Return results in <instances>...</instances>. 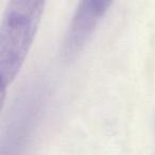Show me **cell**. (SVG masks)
<instances>
[{"mask_svg": "<svg viewBox=\"0 0 155 155\" xmlns=\"http://www.w3.org/2000/svg\"><path fill=\"white\" fill-rule=\"evenodd\" d=\"M102 16L103 14L98 11L91 0H81L65 36L63 46L65 58L71 60L84 48Z\"/></svg>", "mask_w": 155, "mask_h": 155, "instance_id": "obj_2", "label": "cell"}, {"mask_svg": "<svg viewBox=\"0 0 155 155\" xmlns=\"http://www.w3.org/2000/svg\"><path fill=\"white\" fill-rule=\"evenodd\" d=\"M91 3L97 8L98 11L104 15L105 12L108 10V8L112 5L114 0H91Z\"/></svg>", "mask_w": 155, "mask_h": 155, "instance_id": "obj_3", "label": "cell"}, {"mask_svg": "<svg viewBox=\"0 0 155 155\" xmlns=\"http://www.w3.org/2000/svg\"><path fill=\"white\" fill-rule=\"evenodd\" d=\"M46 0H9L0 21V77L11 84L29 53Z\"/></svg>", "mask_w": 155, "mask_h": 155, "instance_id": "obj_1", "label": "cell"}, {"mask_svg": "<svg viewBox=\"0 0 155 155\" xmlns=\"http://www.w3.org/2000/svg\"><path fill=\"white\" fill-rule=\"evenodd\" d=\"M7 86L8 85L5 83V81L0 77V113L2 110L3 104L5 101V94H7Z\"/></svg>", "mask_w": 155, "mask_h": 155, "instance_id": "obj_4", "label": "cell"}]
</instances>
